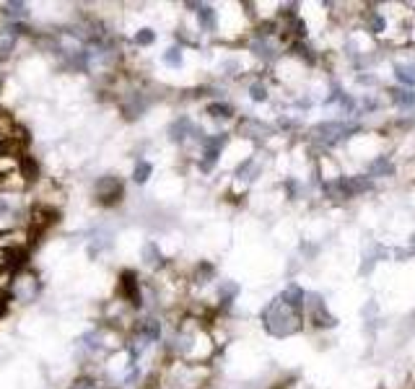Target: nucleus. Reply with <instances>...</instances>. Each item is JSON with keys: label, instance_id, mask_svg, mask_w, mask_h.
Segmentation results:
<instances>
[{"label": "nucleus", "instance_id": "obj_1", "mask_svg": "<svg viewBox=\"0 0 415 389\" xmlns=\"http://www.w3.org/2000/svg\"><path fill=\"white\" fill-rule=\"evenodd\" d=\"M262 322H265L267 332L276 337H286L291 332H296L298 327H301V303L293 301L291 296H283V299H278L273 301L270 306L265 309L262 314Z\"/></svg>", "mask_w": 415, "mask_h": 389}, {"label": "nucleus", "instance_id": "obj_2", "mask_svg": "<svg viewBox=\"0 0 415 389\" xmlns=\"http://www.w3.org/2000/svg\"><path fill=\"white\" fill-rule=\"evenodd\" d=\"M42 293V281L32 268H23L13 275L11 286H8V299L16 303H32L39 299Z\"/></svg>", "mask_w": 415, "mask_h": 389}, {"label": "nucleus", "instance_id": "obj_3", "mask_svg": "<svg viewBox=\"0 0 415 389\" xmlns=\"http://www.w3.org/2000/svg\"><path fill=\"white\" fill-rule=\"evenodd\" d=\"M125 197V184L115 174H104L94 182V200L102 208H115Z\"/></svg>", "mask_w": 415, "mask_h": 389}, {"label": "nucleus", "instance_id": "obj_4", "mask_svg": "<svg viewBox=\"0 0 415 389\" xmlns=\"http://www.w3.org/2000/svg\"><path fill=\"white\" fill-rule=\"evenodd\" d=\"M140 255H143V262H146V265H148L153 272L161 270V268L166 265V262H164V255H161V249H159V244H156V241H146Z\"/></svg>", "mask_w": 415, "mask_h": 389}, {"label": "nucleus", "instance_id": "obj_5", "mask_svg": "<svg viewBox=\"0 0 415 389\" xmlns=\"http://www.w3.org/2000/svg\"><path fill=\"white\" fill-rule=\"evenodd\" d=\"M161 63L171 68V70H180L182 63H184V47L182 44H171L169 50L161 54Z\"/></svg>", "mask_w": 415, "mask_h": 389}, {"label": "nucleus", "instance_id": "obj_6", "mask_svg": "<svg viewBox=\"0 0 415 389\" xmlns=\"http://www.w3.org/2000/svg\"><path fill=\"white\" fill-rule=\"evenodd\" d=\"M205 114L211 119H231L234 117V107L231 104H226V101H211L208 107H205Z\"/></svg>", "mask_w": 415, "mask_h": 389}, {"label": "nucleus", "instance_id": "obj_7", "mask_svg": "<svg viewBox=\"0 0 415 389\" xmlns=\"http://www.w3.org/2000/svg\"><path fill=\"white\" fill-rule=\"evenodd\" d=\"M151 174H153V163L146 161V159H138V161H135V166H133V182L146 184L151 179Z\"/></svg>", "mask_w": 415, "mask_h": 389}, {"label": "nucleus", "instance_id": "obj_8", "mask_svg": "<svg viewBox=\"0 0 415 389\" xmlns=\"http://www.w3.org/2000/svg\"><path fill=\"white\" fill-rule=\"evenodd\" d=\"M153 42H156V32L148 29V26H146V29H140V32L133 37V44H135V47H151Z\"/></svg>", "mask_w": 415, "mask_h": 389}, {"label": "nucleus", "instance_id": "obj_9", "mask_svg": "<svg viewBox=\"0 0 415 389\" xmlns=\"http://www.w3.org/2000/svg\"><path fill=\"white\" fill-rule=\"evenodd\" d=\"M8 309H11V299H8V293L0 291V317H6Z\"/></svg>", "mask_w": 415, "mask_h": 389}]
</instances>
